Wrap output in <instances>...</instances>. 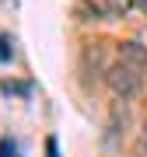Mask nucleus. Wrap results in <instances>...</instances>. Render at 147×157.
I'll list each match as a JSON object with an SVG mask.
<instances>
[{"mask_svg": "<svg viewBox=\"0 0 147 157\" xmlns=\"http://www.w3.org/2000/svg\"><path fill=\"white\" fill-rule=\"evenodd\" d=\"M105 84H109V91H112L116 98H123V101H130V98H137L144 91V73L137 70V67H130V63H112V67L105 70Z\"/></svg>", "mask_w": 147, "mask_h": 157, "instance_id": "f257e3e1", "label": "nucleus"}, {"mask_svg": "<svg viewBox=\"0 0 147 157\" xmlns=\"http://www.w3.org/2000/svg\"><path fill=\"white\" fill-rule=\"evenodd\" d=\"M119 59L137 67L140 73H147V45H140V42H119Z\"/></svg>", "mask_w": 147, "mask_h": 157, "instance_id": "f03ea898", "label": "nucleus"}, {"mask_svg": "<svg viewBox=\"0 0 147 157\" xmlns=\"http://www.w3.org/2000/svg\"><path fill=\"white\" fill-rule=\"evenodd\" d=\"M137 4V0H105V14H112V17H123L130 7Z\"/></svg>", "mask_w": 147, "mask_h": 157, "instance_id": "7ed1b4c3", "label": "nucleus"}, {"mask_svg": "<svg viewBox=\"0 0 147 157\" xmlns=\"http://www.w3.org/2000/svg\"><path fill=\"white\" fill-rule=\"evenodd\" d=\"M0 157H18V147H14V140H0Z\"/></svg>", "mask_w": 147, "mask_h": 157, "instance_id": "20e7f679", "label": "nucleus"}, {"mask_svg": "<svg viewBox=\"0 0 147 157\" xmlns=\"http://www.w3.org/2000/svg\"><path fill=\"white\" fill-rule=\"evenodd\" d=\"M11 52H7V35H0V59H7Z\"/></svg>", "mask_w": 147, "mask_h": 157, "instance_id": "39448f33", "label": "nucleus"}, {"mask_svg": "<svg viewBox=\"0 0 147 157\" xmlns=\"http://www.w3.org/2000/svg\"><path fill=\"white\" fill-rule=\"evenodd\" d=\"M46 147H49V157H56V140H49Z\"/></svg>", "mask_w": 147, "mask_h": 157, "instance_id": "423d86ee", "label": "nucleus"}, {"mask_svg": "<svg viewBox=\"0 0 147 157\" xmlns=\"http://www.w3.org/2000/svg\"><path fill=\"white\" fill-rule=\"evenodd\" d=\"M137 7H140V11H144V14H147V0H137Z\"/></svg>", "mask_w": 147, "mask_h": 157, "instance_id": "0eeeda50", "label": "nucleus"}, {"mask_svg": "<svg viewBox=\"0 0 147 157\" xmlns=\"http://www.w3.org/2000/svg\"><path fill=\"white\" fill-rule=\"evenodd\" d=\"M144 147H147V122H144Z\"/></svg>", "mask_w": 147, "mask_h": 157, "instance_id": "6e6552de", "label": "nucleus"}]
</instances>
